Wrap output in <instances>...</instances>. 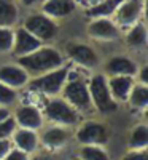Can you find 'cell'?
Masks as SVG:
<instances>
[{"label": "cell", "mask_w": 148, "mask_h": 160, "mask_svg": "<svg viewBox=\"0 0 148 160\" xmlns=\"http://www.w3.org/2000/svg\"><path fill=\"white\" fill-rule=\"evenodd\" d=\"M76 157L81 160H112L104 146H80Z\"/></svg>", "instance_id": "cell-24"}, {"label": "cell", "mask_w": 148, "mask_h": 160, "mask_svg": "<svg viewBox=\"0 0 148 160\" xmlns=\"http://www.w3.org/2000/svg\"><path fill=\"white\" fill-rule=\"evenodd\" d=\"M19 21L16 0H0V28H15Z\"/></svg>", "instance_id": "cell-20"}, {"label": "cell", "mask_w": 148, "mask_h": 160, "mask_svg": "<svg viewBox=\"0 0 148 160\" xmlns=\"http://www.w3.org/2000/svg\"><path fill=\"white\" fill-rule=\"evenodd\" d=\"M107 82H109V90L112 98L116 102H124L127 101L129 93L134 83H136V78L129 75H112V77H107Z\"/></svg>", "instance_id": "cell-17"}, {"label": "cell", "mask_w": 148, "mask_h": 160, "mask_svg": "<svg viewBox=\"0 0 148 160\" xmlns=\"http://www.w3.org/2000/svg\"><path fill=\"white\" fill-rule=\"evenodd\" d=\"M11 148H13L11 139H0V160H2V158L10 152Z\"/></svg>", "instance_id": "cell-31"}, {"label": "cell", "mask_w": 148, "mask_h": 160, "mask_svg": "<svg viewBox=\"0 0 148 160\" xmlns=\"http://www.w3.org/2000/svg\"><path fill=\"white\" fill-rule=\"evenodd\" d=\"M86 34L99 42H112L119 37V28L112 18H94L86 26Z\"/></svg>", "instance_id": "cell-12"}, {"label": "cell", "mask_w": 148, "mask_h": 160, "mask_svg": "<svg viewBox=\"0 0 148 160\" xmlns=\"http://www.w3.org/2000/svg\"><path fill=\"white\" fill-rule=\"evenodd\" d=\"M40 136V146L43 149L49 151H62L73 138L72 128L61 127V125H51L49 128L38 133Z\"/></svg>", "instance_id": "cell-10"}, {"label": "cell", "mask_w": 148, "mask_h": 160, "mask_svg": "<svg viewBox=\"0 0 148 160\" xmlns=\"http://www.w3.org/2000/svg\"><path fill=\"white\" fill-rule=\"evenodd\" d=\"M11 114V111L8 108H0V120H3L5 117H8Z\"/></svg>", "instance_id": "cell-33"}, {"label": "cell", "mask_w": 148, "mask_h": 160, "mask_svg": "<svg viewBox=\"0 0 148 160\" xmlns=\"http://www.w3.org/2000/svg\"><path fill=\"white\" fill-rule=\"evenodd\" d=\"M64 61H65L64 55L51 45H42L35 51L29 53V55L16 58V64H19L30 75V78L61 68V66L65 64Z\"/></svg>", "instance_id": "cell-1"}, {"label": "cell", "mask_w": 148, "mask_h": 160, "mask_svg": "<svg viewBox=\"0 0 148 160\" xmlns=\"http://www.w3.org/2000/svg\"><path fill=\"white\" fill-rule=\"evenodd\" d=\"M143 15V0H124L113 15V21L118 28H131L140 21Z\"/></svg>", "instance_id": "cell-11"}, {"label": "cell", "mask_w": 148, "mask_h": 160, "mask_svg": "<svg viewBox=\"0 0 148 160\" xmlns=\"http://www.w3.org/2000/svg\"><path fill=\"white\" fill-rule=\"evenodd\" d=\"M22 28L25 31H29L34 37H37L40 42H49L53 40L58 32H59V26L54 19H51L49 16H46L45 13L38 11V13H32L27 18L24 19Z\"/></svg>", "instance_id": "cell-7"}, {"label": "cell", "mask_w": 148, "mask_h": 160, "mask_svg": "<svg viewBox=\"0 0 148 160\" xmlns=\"http://www.w3.org/2000/svg\"><path fill=\"white\" fill-rule=\"evenodd\" d=\"M123 2L124 0H102V2L92 5L91 8L86 10V16L89 19H94V18H113L118 7Z\"/></svg>", "instance_id": "cell-22"}, {"label": "cell", "mask_w": 148, "mask_h": 160, "mask_svg": "<svg viewBox=\"0 0 148 160\" xmlns=\"http://www.w3.org/2000/svg\"><path fill=\"white\" fill-rule=\"evenodd\" d=\"M42 45H45V43L40 42L37 37H34L29 31H25L21 26V28L15 29V40H13V48H11L10 55H13L16 59V58L25 56V55H29V53L35 51Z\"/></svg>", "instance_id": "cell-14"}, {"label": "cell", "mask_w": 148, "mask_h": 160, "mask_svg": "<svg viewBox=\"0 0 148 160\" xmlns=\"http://www.w3.org/2000/svg\"><path fill=\"white\" fill-rule=\"evenodd\" d=\"M15 28H0V55H8L13 48Z\"/></svg>", "instance_id": "cell-26"}, {"label": "cell", "mask_w": 148, "mask_h": 160, "mask_svg": "<svg viewBox=\"0 0 148 160\" xmlns=\"http://www.w3.org/2000/svg\"><path fill=\"white\" fill-rule=\"evenodd\" d=\"M13 118L19 128H27L40 131L45 125L43 112L34 104H18L13 111Z\"/></svg>", "instance_id": "cell-9"}, {"label": "cell", "mask_w": 148, "mask_h": 160, "mask_svg": "<svg viewBox=\"0 0 148 160\" xmlns=\"http://www.w3.org/2000/svg\"><path fill=\"white\" fill-rule=\"evenodd\" d=\"M102 72L107 77H112V75H129V77L136 78V75L139 72V64L132 58L126 56V55H115V56H112V58H109L105 61Z\"/></svg>", "instance_id": "cell-13"}, {"label": "cell", "mask_w": 148, "mask_h": 160, "mask_svg": "<svg viewBox=\"0 0 148 160\" xmlns=\"http://www.w3.org/2000/svg\"><path fill=\"white\" fill-rule=\"evenodd\" d=\"M16 128H18V125L11 114L8 117H5L3 120H0V139H10Z\"/></svg>", "instance_id": "cell-28"}, {"label": "cell", "mask_w": 148, "mask_h": 160, "mask_svg": "<svg viewBox=\"0 0 148 160\" xmlns=\"http://www.w3.org/2000/svg\"><path fill=\"white\" fill-rule=\"evenodd\" d=\"M11 144L25 154H34L37 149H40V136L38 131L35 130H27V128H16L15 133L11 135Z\"/></svg>", "instance_id": "cell-16"}, {"label": "cell", "mask_w": 148, "mask_h": 160, "mask_svg": "<svg viewBox=\"0 0 148 160\" xmlns=\"http://www.w3.org/2000/svg\"><path fill=\"white\" fill-rule=\"evenodd\" d=\"M73 138L80 146H105L109 141V128L99 120H85L73 131Z\"/></svg>", "instance_id": "cell-6"}, {"label": "cell", "mask_w": 148, "mask_h": 160, "mask_svg": "<svg viewBox=\"0 0 148 160\" xmlns=\"http://www.w3.org/2000/svg\"><path fill=\"white\" fill-rule=\"evenodd\" d=\"M59 96L64 98L80 114L94 111L91 96H89V90H88V82L78 72L72 69L69 71V75H67V80H65Z\"/></svg>", "instance_id": "cell-2"}, {"label": "cell", "mask_w": 148, "mask_h": 160, "mask_svg": "<svg viewBox=\"0 0 148 160\" xmlns=\"http://www.w3.org/2000/svg\"><path fill=\"white\" fill-rule=\"evenodd\" d=\"M80 114L75 108L67 102L61 96H53L46 101L43 108V117L53 125H61V127H75L80 122Z\"/></svg>", "instance_id": "cell-4"}, {"label": "cell", "mask_w": 148, "mask_h": 160, "mask_svg": "<svg viewBox=\"0 0 148 160\" xmlns=\"http://www.w3.org/2000/svg\"><path fill=\"white\" fill-rule=\"evenodd\" d=\"M127 104L132 111H145L148 108V85L136 80L127 96Z\"/></svg>", "instance_id": "cell-21"}, {"label": "cell", "mask_w": 148, "mask_h": 160, "mask_svg": "<svg viewBox=\"0 0 148 160\" xmlns=\"http://www.w3.org/2000/svg\"><path fill=\"white\" fill-rule=\"evenodd\" d=\"M29 160H65L61 151H49V149H37L29 155Z\"/></svg>", "instance_id": "cell-27"}, {"label": "cell", "mask_w": 148, "mask_h": 160, "mask_svg": "<svg viewBox=\"0 0 148 160\" xmlns=\"http://www.w3.org/2000/svg\"><path fill=\"white\" fill-rule=\"evenodd\" d=\"M29 80H30V75L16 62L0 66V82L11 88H15V90L25 88Z\"/></svg>", "instance_id": "cell-15"}, {"label": "cell", "mask_w": 148, "mask_h": 160, "mask_svg": "<svg viewBox=\"0 0 148 160\" xmlns=\"http://www.w3.org/2000/svg\"><path fill=\"white\" fill-rule=\"evenodd\" d=\"M69 71H70V66L64 64L54 71H49L38 77H32L29 83L25 85V88L32 93H38V95H43L48 98L59 96L67 80V75H69Z\"/></svg>", "instance_id": "cell-3"}, {"label": "cell", "mask_w": 148, "mask_h": 160, "mask_svg": "<svg viewBox=\"0 0 148 160\" xmlns=\"http://www.w3.org/2000/svg\"><path fill=\"white\" fill-rule=\"evenodd\" d=\"M16 2L25 8H34V7H42L45 0H16Z\"/></svg>", "instance_id": "cell-32"}, {"label": "cell", "mask_w": 148, "mask_h": 160, "mask_svg": "<svg viewBox=\"0 0 148 160\" xmlns=\"http://www.w3.org/2000/svg\"><path fill=\"white\" fill-rule=\"evenodd\" d=\"M119 160H148V152L146 149L140 151H127Z\"/></svg>", "instance_id": "cell-29"}, {"label": "cell", "mask_w": 148, "mask_h": 160, "mask_svg": "<svg viewBox=\"0 0 148 160\" xmlns=\"http://www.w3.org/2000/svg\"><path fill=\"white\" fill-rule=\"evenodd\" d=\"M124 42L129 48L132 50H142L146 47V42H148V31H146V26L139 21L134 26L127 29L126 32V37H124Z\"/></svg>", "instance_id": "cell-19"}, {"label": "cell", "mask_w": 148, "mask_h": 160, "mask_svg": "<svg viewBox=\"0 0 148 160\" xmlns=\"http://www.w3.org/2000/svg\"><path fill=\"white\" fill-rule=\"evenodd\" d=\"M40 11L51 19H65L75 11V0H45Z\"/></svg>", "instance_id": "cell-18"}, {"label": "cell", "mask_w": 148, "mask_h": 160, "mask_svg": "<svg viewBox=\"0 0 148 160\" xmlns=\"http://www.w3.org/2000/svg\"><path fill=\"white\" fill-rule=\"evenodd\" d=\"M2 160H29V154H25V152H22L16 148H11L10 152Z\"/></svg>", "instance_id": "cell-30"}, {"label": "cell", "mask_w": 148, "mask_h": 160, "mask_svg": "<svg viewBox=\"0 0 148 160\" xmlns=\"http://www.w3.org/2000/svg\"><path fill=\"white\" fill-rule=\"evenodd\" d=\"M88 90H89V96H91L94 111H97L100 114H110L116 111L118 102L110 95L107 75L104 72H97L89 78Z\"/></svg>", "instance_id": "cell-5"}, {"label": "cell", "mask_w": 148, "mask_h": 160, "mask_svg": "<svg viewBox=\"0 0 148 160\" xmlns=\"http://www.w3.org/2000/svg\"><path fill=\"white\" fill-rule=\"evenodd\" d=\"M70 160H81V158H80V157H76V155H75V157H72Z\"/></svg>", "instance_id": "cell-34"}, {"label": "cell", "mask_w": 148, "mask_h": 160, "mask_svg": "<svg viewBox=\"0 0 148 160\" xmlns=\"http://www.w3.org/2000/svg\"><path fill=\"white\" fill-rule=\"evenodd\" d=\"M65 56L69 58L75 66L83 68L88 71L97 69L100 64V56L97 55V51L94 47L83 43V42H69L64 48Z\"/></svg>", "instance_id": "cell-8"}, {"label": "cell", "mask_w": 148, "mask_h": 160, "mask_svg": "<svg viewBox=\"0 0 148 160\" xmlns=\"http://www.w3.org/2000/svg\"><path fill=\"white\" fill-rule=\"evenodd\" d=\"M19 99V93L18 90L11 88L5 83L0 82V108H11V106H15Z\"/></svg>", "instance_id": "cell-25"}, {"label": "cell", "mask_w": 148, "mask_h": 160, "mask_svg": "<svg viewBox=\"0 0 148 160\" xmlns=\"http://www.w3.org/2000/svg\"><path fill=\"white\" fill-rule=\"evenodd\" d=\"M148 148V125L137 123L134 125L127 136V149L129 151H140Z\"/></svg>", "instance_id": "cell-23"}]
</instances>
